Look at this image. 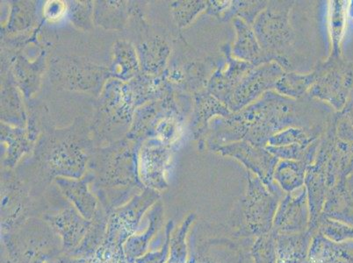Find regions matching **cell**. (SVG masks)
<instances>
[{"label":"cell","mask_w":353,"mask_h":263,"mask_svg":"<svg viewBox=\"0 0 353 263\" xmlns=\"http://www.w3.org/2000/svg\"><path fill=\"white\" fill-rule=\"evenodd\" d=\"M301 99L295 101L270 91L248 107L234 112L243 125V140L265 147L272 136L288 127L324 131L325 127L311 124V116Z\"/></svg>","instance_id":"obj_1"},{"label":"cell","mask_w":353,"mask_h":263,"mask_svg":"<svg viewBox=\"0 0 353 263\" xmlns=\"http://www.w3.org/2000/svg\"><path fill=\"white\" fill-rule=\"evenodd\" d=\"M294 1H268L252 25L263 51L272 62L290 72V62L287 53L293 44L294 34L290 14Z\"/></svg>","instance_id":"obj_2"},{"label":"cell","mask_w":353,"mask_h":263,"mask_svg":"<svg viewBox=\"0 0 353 263\" xmlns=\"http://www.w3.org/2000/svg\"><path fill=\"white\" fill-rule=\"evenodd\" d=\"M314 72L316 80L307 93V97L326 103L335 110L342 111L353 87V64L340 54L330 56L319 64Z\"/></svg>","instance_id":"obj_3"},{"label":"cell","mask_w":353,"mask_h":263,"mask_svg":"<svg viewBox=\"0 0 353 263\" xmlns=\"http://www.w3.org/2000/svg\"><path fill=\"white\" fill-rule=\"evenodd\" d=\"M285 70L276 62L260 64L250 70L234 91L230 110L236 112L274 91Z\"/></svg>","instance_id":"obj_4"},{"label":"cell","mask_w":353,"mask_h":263,"mask_svg":"<svg viewBox=\"0 0 353 263\" xmlns=\"http://www.w3.org/2000/svg\"><path fill=\"white\" fill-rule=\"evenodd\" d=\"M221 50L225 56V67H218L216 72H213V75L208 81V92L230 107L236 86L243 76L256 65L233 57L229 44L223 46Z\"/></svg>","instance_id":"obj_5"},{"label":"cell","mask_w":353,"mask_h":263,"mask_svg":"<svg viewBox=\"0 0 353 263\" xmlns=\"http://www.w3.org/2000/svg\"><path fill=\"white\" fill-rule=\"evenodd\" d=\"M223 156H230L242 162L250 171L259 176L266 184H270L276 165L277 157L269 152L266 147L256 146L254 144L241 140L228 144L214 151Z\"/></svg>","instance_id":"obj_6"},{"label":"cell","mask_w":353,"mask_h":263,"mask_svg":"<svg viewBox=\"0 0 353 263\" xmlns=\"http://www.w3.org/2000/svg\"><path fill=\"white\" fill-rule=\"evenodd\" d=\"M47 223L62 240L63 249L72 253L81 244L91 227L92 220L85 219L76 209H66L45 217Z\"/></svg>","instance_id":"obj_7"},{"label":"cell","mask_w":353,"mask_h":263,"mask_svg":"<svg viewBox=\"0 0 353 263\" xmlns=\"http://www.w3.org/2000/svg\"><path fill=\"white\" fill-rule=\"evenodd\" d=\"M233 24L236 30V40L231 47L233 57L252 63L256 66L272 62L260 46L252 25L239 18L233 19Z\"/></svg>","instance_id":"obj_8"},{"label":"cell","mask_w":353,"mask_h":263,"mask_svg":"<svg viewBox=\"0 0 353 263\" xmlns=\"http://www.w3.org/2000/svg\"><path fill=\"white\" fill-rule=\"evenodd\" d=\"M147 217L149 224L143 233L139 235L133 234L125 243L124 251L128 263H136L137 259L149 252L150 244L163 224V205L159 203L154 204Z\"/></svg>","instance_id":"obj_9"},{"label":"cell","mask_w":353,"mask_h":263,"mask_svg":"<svg viewBox=\"0 0 353 263\" xmlns=\"http://www.w3.org/2000/svg\"><path fill=\"white\" fill-rule=\"evenodd\" d=\"M316 80V72L301 74L285 72L276 85L275 92L292 99H301L307 96Z\"/></svg>","instance_id":"obj_10"},{"label":"cell","mask_w":353,"mask_h":263,"mask_svg":"<svg viewBox=\"0 0 353 263\" xmlns=\"http://www.w3.org/2000/svg\"><path fill=\"white\" fill-rule=\"evenodd\" d=\"M156 200L155 194H145L142 197L134 198L124 207H117V209L112 211V213H114L121 220V222L130 231L131 233L134 234L144 214L147 213L150 207L154 205Z\"/></svg>","instance_id":"obj_11"},{"label":"cell","mask_w":353,"mask_h":263,"mask_svg":"<svg viewBox=\"0 0 353 263\" xmlns=\"http://www.w3.org/2000/svg\"><path fill=\"white\" fill-rule=\"evenodd\" d=\"M309 163L293 160H281L274 169V178L287 191L294 190L303 184L305 171Z\"/></svg>","instance_id":"obj_12"},{"label":"cell","mask_w":353,"mask_h":263,"mask_svg":"<svg viewBox=\"0 0 353 263\" xmlns=\"http://www.w3.org/2000/svg\"><path fill=\"white\" fill-rule=\"evenodd\" d=\"M198 124L200 133L208 131L210 121L216 117H229L232 114L229 107L210 92H204L199 98Z\"/></svg>","instance_id":"obj_13"},{"label":"cell","mask_w":353,"mask_h":263,"mask_svg":"<svg viewBox=\"0 0 353 263\" xmlns=\"http://www.w3.org/2000/svg\"><path fill=\"white\" fill-rule=\"evenodd\" d=\"M63 189L66 197L75 207V209L85 219L92 220L99 213L97 202L92 196L90 195L85 186L77 184L63 185Z\"/></svg>","instance_id":"obj_14"},{"label":"cell","mask_w":353,"mask_h":263,"mask_svg":"<svg viewBox=\"0 0 353 263\" xmlns=\"http://www.w3.org/2000/svg\"><path fill=\"white\" fill-rule=\"evenodd\" d=\"M320 140L317 139L312 143L301 145V144H294L283 147L266 146V149L272 155L281 160H293V161H303L312 165L316 159L317 151H319Z\"/></svg>","instance_id":"obj_15"},{"label":"cell","mask_w":353,"mask_h":263,"mask_svg":"<svg viewBox=\"0 0 353 263\" xmlns=\"http://www.w3.org/2000/svg\"><path fill=\"white\" fill-rule=\"evenodd\" d=\"M324 131H310L303 127H288L287 129L279 132L269 140L268 146L283 147L301 144L306 145L319 139Z\"/></svg>","instance_id":"obj_16"},{"label":"cell","mask_w":353,"mask_h":263,"mask_svg":"<svg viewBox=\"0 0 353 263\" xmlns=\"http://www.w3.org/2000/svg\"><path fill=\"white\" fill-rule=\"evenodd\" d=\"M268 1H258V0H235L231 1L229 10L224 14L223 21L233 20L239 18L245 21L246 23L252 25L259 15L260 12L264 11Z\"/></svg>","instance_id":"obj_17"},{"label":"cell","mask_w":353,"mask_h":263,"mask_svg":"<svg viewBox=\"0 0 353 263\" xmlns=\"http://www.w3.org/2000/svg\"><path fill=\"white\" fill-rule=\"evenodd\" d=\"M330 11V33L332 41V51L330 56H339L342 54L341 41L345 30V2L332 1Z\"/></svg>","instance_id":"obj_18"},{"label":"cell","mask_w":353,"mask_h":263,"mask_svg":"<svg viewBox=\"0 0 353 263\" xmlns=\"http://www.w3.org/2000/svg\"><path fill=\"white\" fill-rule=\"evenodd\" d=\"M185 221L174 237L171 238V250H170V260L167 263H184L185 259V246L184 238L188 231L189 222Z\"/></svg>","instance_id":"obj_19"},{"label":"cell","mask_w":353,"mask_h":263,"mask_svg":"<svg viewBox=\"0 0 353 263\" xmlns=\"http://www.w3.org/2000/svg\"><path fill=\"white\" fill-rule=\"evenodd\" d=\"M172 222L167 224L165 229V240L163 244L162 249L159 251L148 252L137 260L136 263H166L170 255V245H171V232Z\"/></svg>","instance_id":"obj_20"},{"label":"cell","mask_w":353,"mask_h":263,"mask_svg":"<svg viewBox=\"0 0 353 263\" xmlns=\"http://www.w3.org/2000/svg\"><path fill=\"white\" fill-rule=\"evenodd\" d=\"M231 1L230 0H224V1H207V12L208 14L214 16L218 19H223L226 12L229 10Z\"/></svg>","instance_id":"obj_21"},{"label":"cell","mask_w":353,"mask_h":263,"mask_svg":"<svg viewBox=\"0 0 353 263\" xmlns=\"http://www.w3.org/2000/svg\"><path fill=\"white\" fill-rule=\"evenodd\" d=\"M59 263H96L94 256L92 257H61Z\"/></svg>","instance_id":"obj_22"},{"label":"cell","mask_w":353,"mask_h":263,"mask_svg":"<svg viewBox=\"0 0 353 263\" xmlns=\"http://www.w3.org/2000/svg\"><path fill=\"white\" fill-rule=\"evenodd\" d=\"M342 112L345 117L347 118L350 123H351L353 127V99L352 101L347 102V104L345 105V107H343Z\"/></svg>","instance_id":"obj_23"},{"label":"cell","mask_w":353,"mask_h":263,"mask_svg":"<svg viewBox=\"0 0 353 263\" xmlns=\"http://www.w3.org/2000/svg\"><path fill=\"white\" fill-rule=\"evenodd\" d=\"M46 261V255H41L40 257H38L33 263H44Z\"/></svg>","instance_id":"obj_24"},{"label":"cell","mask_w":353,"mask_h":263,"mask_svg":"<svg viewBox=\"0 0 353 263\" xmlns=\"http://www.w3.org/2000/svg\"><path fill=\"white\" fill-rule=\"evenodd\" d=\"M349 11H350V14H351L352 17L353 18V1L352 2L351 6H350Z\"/></svg>","instance_id":"obj_25"}]
</instances>
